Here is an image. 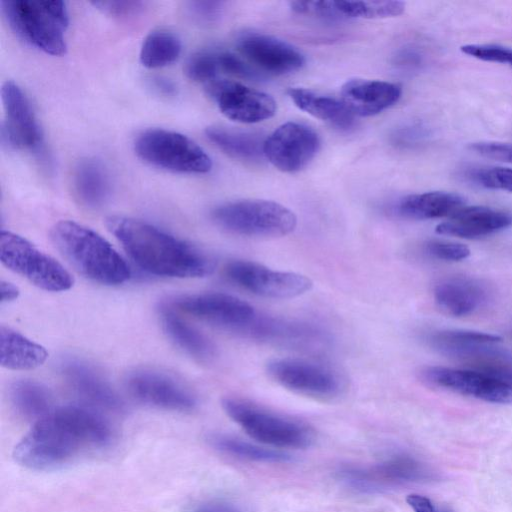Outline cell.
<instances>
[{"label": "cell", "instance_id": "d6a6232c", "mask_svg": "<svg viewBox=\"0 0 512 512\" xmlns=\"http://www.w3.org/2000/svg\"><path fill=\"white\" fill-rule=\"evenodd\" d=\"M208 441L215 449L240 459L258 462H280L288 459V455L282 452L266 449L227 435L213 434L209 436Z\"/></svg>", "mask_w": 512, "mask_h": 512}, {"label": "cell", "instance_id": "60d3db41", "mask_svg": "<svg viewBox=\"0 0 512 512\" xmlns=\"http://www.w3.org/2000/svg\"><path fill=\"white\" fill-rule=\"evenodd\" d=\"M469 149L481 156L512 162V144L498 142H475L469 145Z\"/></svg>", "mask_w": 512, "mask_h": 512}, {"label": "cell", "instance_id": "f6af8a7d", "mask_svg": "<svg viewBox=\"0 0 512 512\" xmlns=\"http://www.w3.org/2000/svg\"><path fill=\"white\" fill-rule=\"evenodd\" d=\"M406 501L414 512H447L439 509L430 499L419 494L408 495Z\"/></svg>", "mask_w": 512, "mask_h": 512}, {"label": "cell", "instance_id": "b9f144b4", "mask_svg": "<svg viewBox=\"0 0 512 512\" xmlns=\"http://www.w3.org/2000/svg\"><path fill=\"white\" fill-rule=\"evenodd\" d=\"M93 4L104 12L117 16L126 17L137 14L143 7L144 3L141 1H95Z\"/></svg>", "mask_w": 512, "mask_h": 512}, {"label": "cell", "instance_id": "7a4b0ae2", "mask_svg": "<svg viewBox=\"0 0 512 512\" xmlns=\"http://www.w3.org/2000/svg\"><path fill=\"white\" fill-rule=\"evenodd\" d=\"M106 226L134 262L151 274L195 278L215 269V261L208 254L144 221L110 216Z\"/></svg>", "mask_w": 512, "mask_h": 512}, {"label": "cell", "instance_id": "30bf717a", "mask_svg": "<svg viewBox=\"0 0 512 512\" xmlns=\"http://www.w3.org/2000/svg\"><path fill=\"white\" fill-rule=\"evenodd\" d=\"M226 276L241 288L266 298L289 299L309 291L312 281L305 275L270 269L262 264L234 260L225 266Z\"/></svg>", "mask_w": 512, "mask_h": 512}, {"label": "cell", "instance_id": "d590c367", "mask_svg": "<svg viewBox=\"0 0 512 512\" xmlns=\"http://www.w3.org/2000/svg\"><path fill=\"white\" fill-rule=\"evenodd\" d=\"M466 177L473 183L487 189L512 192V168H473L466 172Z\"/></svg>", "mask_w": 512, "mask_h": 512}, {"label": "cell", "instance_id": "7bdbcfd3", "mask_svg": "<svg viewBox=\"0 0 512 512\" xmlns=\"http://www.w3.org/2000/svg\"><path fill=\"white\" fill-rule=\"evenodd\" d=\"M222 5L219 1H194L190 3L189 10L198 21L212 22L219 16Z\"/></svg>", "mask_w": 512, "mask_h": 512}, {"label": "cell", "instance_id": "277c9868", "mask_svg": "<svg viewBox=\"0 0 512 512\" xmlns=\"http://www.w3.org/2000/svg\"><path fill=\"white\" fill-rule=\"evenodd\" d=\"M1 10L11 28L31 45L52 55L66 51L65 30L69 23L61 0H3Z\"/></svg>", "mask_w": 512, "mask_h": 512}, {"label": "cell", "instance_id": "e0dca14e", "mask_svg": "<svg viewBox=\"0 0 512 512\" xmlns=\"http://www.w3.org/2000/svg\"><path fill=\"white\" fill-rule=\"evenodd\" d=\"M238 50L254 68L282 75L299 70L304 55L289 43L261 33H246L238 39Z\"/></svg>", "mask_w": 512, "mask_h": 512}, {"label": "cell", "instance_id": "83f0119b", "mask_svg": "<svg viewBox=\"0 0 512 512\" xmlns=\"http://www.w3.org/2000/svg\"><path fill=\"white\" fill-rule=\"evenodd\" d=\"M243 333L260 340L300 344L320 341L322 338V334L310 325L257 316Z\"/></svg>", "mask_w": 512, "mask_h": 512}, {"label": "cell", "instance_id": "836d02e7", "mask_svg": "<svg viewBox=\"0 0 512 512\" xmlns=\"http://www.w3.org/2000/svg\"><path fill=\"white\" fill-rule=\"evenodd\" d=\"M336 6L345 19H380L401 15L405 9L402 1H338Z\"/></svg>", "mask_w": 512, "mask_h": 512}, {"label": "cell", "instance_id": "f546056e", "mask_svg": "<svg viewBox=\"0 0 512 512\" xmlns=\"http://www.w3.org/2000/svg\"><path fill=\"white\" fill-rule=\"evenodd\" d=\"M161 318L165 331L180 348L200 360L213 357L214 346L211 341L182 320L173 309L163 307Z\"/></svg>", "mask_w": 512, "mask_h": 512}, {"label": "cell", "instance_id": "cb8c5ba5", "mask_svg": "<svg viewBox=\"0 0 512 512\" xmlns=\"http://www.w3.org/2000/svg\"><path fill=\"white\" fill-rule=\"evenodd\" d=\"M463 205L464 199L458 194L432 191L403 197L395 210L406 219L427 220L449 217Z\"/></svg>", "mask_w": 512, "mask_h": 512}, {"label": "cell", "instance_id": "9c48e42d", "mask_svg": "<svg viewBox=\"0 0 512 512\" xmlns=\"http://www.w3.org/2000/svg\"><path fill=\"white\" fill-rule=\"evenodd\" d=\"M0 258L7 268L43 290L65 291L73 285L72 276L57 260L10 231H1Z\"/></svg>", "mask_w": 512, "mask_h": 512}, {"label": "cell", "instance_id": "8992f818", "mask_svg": "<svg viewBox=\"0 0 512 512\" xmlns=\"http://www.w3.org/2000/svg\"><path fill=\"white\" fill-rule=\"evenodd\" d=\"M213 221L221 228L248 237H281L294 231L296 215L270 200L244 199L215 207Z\"/></svg>", "mask_w": 512, "mask_h": 512}, {"label": "cell", "instance_id": "c3c4849f", "mask_svg": "<svg viewBox=\"0 0 512 512\" xmlns=\"http://www.w3.org/2000/svg\"><path fill=\"white\" fill-rule=\"evenodd\" d=\"M0 291H1V302H11L18 298L19 296V289L14 284L2 280L0 283Z\"/></svg>", "mask_w": 512, "mask_h": 512}, {"label": "cell", "instance_id": "5bb4252c", "mask_svg": "<svg viewBox=\"0 0 512 512\" xmlns=\"http://www.w3.org/2000/svg\"><path fill=\"white\" fill-rule=\"evenodd\" d=\"M206 88L219 110L231 120L257 123L276 112V102L269 94L239 82L216 79Z\"/></svg>", "mask_w": 512, "mask_h": 512}, {"label": "cell", "instance_id": "d4e9b609", "mask_svg": "<svg viewBox=\"0 0 512 512\" xmlns=\"http://www.w3.org/2000/svg\"><path fill=\"white\" fill-rule=\"evenodd\" d=\"M46 349L9 327H0L1 365L10 370H30L42 365Z\"/></svg>", "mask_w": 512, "mask_h": 512}, {"label": "cell", "instance_id": "f1b7e54d", "mask_svg": "<svg viewBox=\"0 0 512 512\" xmlns=\"http://www.w3.org/2000/svg\"><path fill=\"white\" fill-rule=\"evenodd\" d=\"M205 134L210 142L235 159L257 162L264 156V141L257 134L222 126H210L206 128Z\"/></svg>", "mask_w": 512, "mask_h": 512}, {"label": "cell", "instance_id": "7dc6e473", "mask_svg": "<svg viewBox=\"0 0 512 512\" xmlns=\"http://www.w3.org/2000/svg\"><path fill=\"white\" fill-rule=\"evenodd\" d=\"M427 133L423 127L420 126H412L407 127L404 130H401L400 134L397 136L398 140L401 143L405 144H413L421 141L426 137Z\"/></svg>", "mask_w": 512, "mask_h": 512}, {"label": "cell", "instance_id": "7402d4cb", "mask_svg": "<svg viewBox=\"0 0 512 512\" xmlns=\"http://www.w3.org/2000/svg\"><path fill=\"white\" fill-rule=\"evenodd\" d=\"M434 299L446 314L462 317L482 308L489 299V290L479 279L451 277L436 285Z\"/></svg>", "mask_w": 512, "mask_h": 512}, {"label": "cell", "instance_id": "8d00e7d4", "mask_svg": "<svg viewBox=\"0 0 512 512\" xmlns=\"http://www.w3.org/2000/svg\"><path fill=\"white\" fill-rule=\"evenodd\" d=\"M461 51L479 60L512 66V48L496 44H467Z\"/></svg>", "mask_w": 512, "mask_h": 512}, {"label": "cell", "instance_id": "e575fe53", "mask_svg": "<svg viewBox=\"0 0 512 512\" xmlns=\"http://www.w3.org/2000/svg\"><path fill=\"white\" fill-rule=\"evenodd\" d=\"M221 72L219 51L200 50L192 54L185 64L186 75L195 81L210 83Z\"/></svg>", "mask_w": 512, "mask_h": 512}, {"label": "cell", "instance_id": "603a6c76", "mask_svg": "<svg viewBox=\"0 0 512 512\" xmlns=\"http://www.w3.org/2000/svg\"><path fill=\"white\" fill-rule=\"evenodd\" d=\"M63 374L72 389L90 404L113 412L123 409L115 391L89 366L72 361L64 365Z\"/></svg>", "mask_w": 512, "mask_h": 512}, {"label": "cell", "instance_id": "4fadbf2b", "mask_svg": "<svg viewBox=\"0 0 512 512\" xmlns=\"http://www.w3.org/2000/svg\"><path fill=\"white\" fill-rule=\"evenodd\" d=\"M267 371L282 386L311 396L332 397L342 388L341 378L334 370L304 359H273Z\"/></svg>", "mask_w": 512, "mask_h": 512}, {"label": "cell", "instance_id": "bcb514c9", "mask_svg": "<svg viewBox=\"0 0 512 512\" xmlns=\"http://www.w3.org/2000/svg\"><path fill=\"white\" fill-rule=\"evenodd\" d=\"M422 60V55L414 48H404L396 55V63L406 68H416Z\"/></svg>", "mask_w": 512, "mask_h": 512}, {"label": "cell", "instance_id": "7c38bea8", "mask_svg": "<svg viewBox=\"0 0 512 512\" xmlns=\"http://www.w3.org/2000/svg\"><path fill=\"white\" fill-rule=\"evenodd\" d=\"M171 305L202 321L242 333L257 316L249 303L225 293L184 295Z\"/></svg>", "mask_w": 512, "mask_h": 512}, {"label": "cell", "instance_id": "44dd1931", "mask_svg": "<svg viewBox=\"0 0 512 512\" xmlns=\"http://www.w3.org/2000/svg\"><path fill=\"white\" fill-rule=\"evenodd\" d=\"M401 86L396 83L350 79L341 88V101L355 116H373L394 105L401 97Z\"/></svg>", "mask_w": 512, "mask_h": 512}, {"label": "cell", "instance_id": "6da1fadb", "mask_svg": "<svg viewBox=\"0 0 512 512\" xmlns=\"http://www.w3.org/2000/svg\"><path fill=\"white\" fill-rule=\"evenodd\" d=\"M113 433L96 412L79 406H64L36 421L13 450L20 465L33 470H53L82 453L108 447Z\"/></svg>", "mask_w": 512, "mask_h": 512}, {"label": "cell", "instance_id": "2e32d148", "mask_svg": "<svg viewBox=\"0 0 512 512\" xmlns=\"http://www.w3.org/2000/svg\"><path fill=\"white\" fill-rule=\"evenodd\" d=\"M5 112L3 136L16 149L41 151L42 134L29 99L13 81L1 88Z\"/></svg>", "mask_w": 512, "mask_h": 512}, {"label": "cell", "instance_id": "74e56055", "mask_svg": "<svg viewBox=\"0 0 512 512\" xmlns=\"http://www.w3.org/2000/svg\"><path fill=\"white\" fill-rule=\"evenodd\" d=\"M289 6L298 14L311 15L330 21L345 20L338 11L335 1H292Z\"/></svg>", "mask_w": 512, "mask_h": 512}, {"label": "cell", "instance_id": "1f68e13d", "mask_svg": "<svg viewBox=\"0 0 512 512\" xmlns=\"http://www.w3.org/2000/svg\"><path fill=\"white\" fill-rule=\"evenodd\" d=\"M181 47V40L175 33L165 29L154 30L142 43L141 63L148 68L165 66L178 58Z\"/></svg>", "mask_w": 512, "mask_h": 512}, {"label": "cell", "instance_id": "8fae6325", "mask_svg": "<svg viewBox=\"0 0 512 512\" xmlns=\"http://www.w3.org/2000/svg\"><path fill=\"white\" fill-rule=\"evenodd\" d=\"M319 145V137L311 127L290 121L280 125L264 140L263 153L278 170L294 173L314 158Z\"/></svg>", "mask_w": 512, "mask_h": 512}, {"label": "cell", "instance_id": "ba28073f", "mask_svg": "<svg viewBox=\"0 0 512 512\" xmlns=\"http://www.w3.org/2000/svg\"><path fill=\"white\" fill-rule=\"evenodd\" d=\"M139 158L150 165L181 173H206L212 167L207 153L192 139L161 128L146 129L134 141Z\"/></svg>", "mask_w": 512, "mask_h": 512}, {"label": "cell", "instance_id": "ffe728a7", "mask_svg": "<svg viewBox=\"0 0 512 512\" xmlns=\"http://www.w3.org/2000/svg\"><path fill=\"white\" fill-rule=\"evenodd\" d=\"M512 226V214L484 206H463L436 227L443 235L479 239Z\"/></svg>", "mask_w": 512, "mask_h": 512}, {"label": "cell", "instance_id": "681fc988", "mask_svg": "<svg viewBox=\"0 0 512 512\" xmlns=\"http://www.w3.org/2000/svg\"><path fill=\"white\" fill-rule=\"evenodd\" d=\"M152 87L159 93L171 95L175 92L174 84L166 78L156 77L152 79Z\"/></svg>", "mask_w": 512, "mask_h": 512}, {"label": "cell", "instance_id": "d6986e66", "mask_svg": "<svg viewBox=\"0 0 512 512\" xmlns=\"http://www.w3.org/2000/svg\"><path fill=\"white\" fill-rule=\"evenodd\" d=\"M342 478L362 489L384 485L422 481L430 478L428 469L418 460L407 455H396L369 468H347Z\"/></svg>", "mask_w": 512, "mask_h": 512}, {"label": "cell", "instance_id": "5b68a950", "mask_svg": "<svg viewBox=\"0 0 512 512\" xmlns=\"http://www.w3.org/2000/svg\"><path fill=\"white\" fill-rule=\"evenodd\" d=\"M501 338L467 330L438 331L429 343L439 352L457 358L472 370L512 385V353L498 346Z\"/></svg>", "mask_w": 512, "mask_h": 512}, {"label": "cell", "instance_id": "ac0fdd59", "mask_svg": "<svg viewBox=\"0 0 512 512\" xmlns=\"http://www.w3.org/2000/svg\"><path fill=\"white\" fill-rule=\"evenodd\" d=\"M131 394L138 400L159 408L190 411L195 408V396L180 382L159 372L138 371L127 380Z\"/></svg>", "mask_w": 512, "mask_h": 512}, {"label": "cell", "instance_id": "4dcf8cb0", "mask_svg": "<svg viewBox=\"0 0 512 512\" xmlns=\"http://www.w3.org/2000/svg\"><path fill=\"white\" fill-rule=\"evenodd\" d=\"M10 398L16 411L24 418L39 420L50 412L51 396L48 390L37 382H15L10 390Z\"/></svg>", "mask_w": 512, "mask_h": 512}, {"label": "cell", "instance_id": "ab89813d", "mask_svg": "<svg viewBox=\"0 0 512 512\" xmlns=\"http://www.w3.org/2000/svg\"><path fill=\"white\" fill-rule=\"evenodd\" d=\"M221 71L245 79H257L261 77L254 67L249 66L237 55L219 51Z\"/></svg>", "mask_w": 512, "mask_h": 512}, {"label": "cell", "instance_id": "9a60e30c", "mask_svg": "<svg viewBox=\"0 0 512 512\" xmlns=\"http://www.w3.org/2000/svg\"><path fill=\"white\" fill-rule=\"evenodd\" d=\"M429 384L486 402L512 404V385L472 369L429 366L422 370Z\"/></svg>", "mask_w": 512, "mask_h": 512}, {"label": "cell", "instance_id": "52a82bcc", "mask_svg": "<svg viewBox=\"0 0 512 512\" xmlns=\"http://www.w3.org/2000/svg\"><path fill=\"white\" fill-rule=\"evenodd\" d=\"M226 414L251 438L278 448H305L313 435L304 424L267 411L239 398L222 401Z\"/></svg>", "mask_w": 512, "mask_h": 512}, {"label": "cell", "instance_id": "f35d334b", "mask_svg": "<svg viewBox=\"0 0 512 512\" xmlns=\"http://www.w3.org/2000/svg\"><path fill=\"white\" fill-rule=\"evenodd\" d=\"M425 252L442 261H461L469 257L470 249L461 243L445 240H431L425 244Z\"/></svg>", "mask_w": 512, "mask_h": 512}, {"label": "cell", "instance_id": "484cf974", "mask_svg": "<svg viewBox=\"0 0 512 512\" xmlns=\"http://www.w3.org/2000/svg\"><path fill=\"white\" fill-rule=\"evenodd\" d=\"M288 94L300 110L340 130H349L354 126V115L342 101L304 88H290Z\"/></svg>", "mask_w": 512, "mask_h": 512}, {"label": "cell", "instance_id": "3957f363", "mask_svg": "<svg viewBox=\"0 0 512 512\" xmlns=\"http://www.w3.org/2000/svg\"><path fill=\"white\" fill-rule=\"evenodd\" d=\"M50 235L62 256L84 277L105 285H119L130 278L125 260L90 228L62 220L52 227Z\"/></svg>", "mask_w": 512, "mask_h": 512}, {"label": "cell", "instance_id": "ee69618b", "mask_svg": "<svg viewBox=\"0 0 512 512\" xmlns=\"http://www.w3.org/2000/svg\"><path fill=\"white\" fill-rule=\"evenodd\" d=\"M192 512H243L237 505L223 500L205 502Z\"/></svg>", "mask_w": 512, "mask_h": 512}, {"label": "cell", "instance_id": "4316f807", "mask_svg": "<svg viewBox=\"0 0 512 512\" xmlns=\"http://www.w3.org/2000/svg\"><path fill=\"white\" fill-rule=\"evenodd\" d=\"M73 188L84 205L98 207L108 199L111 192L109 173L99 160L82 159L74 169Z\"/></svg>", "mask_w": 512, "mask_h": 512}]
</instances>
